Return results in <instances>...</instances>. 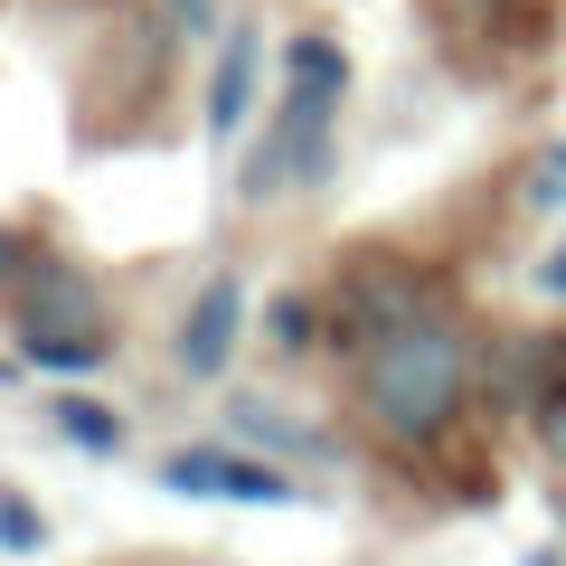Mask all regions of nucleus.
Segmentation results:
<instances>
[{"label":"nucleus","instance_id":"obj_1","mask_svg":"<svg viewBox=\"0 0 566 566\" xmlns=\"http://www.w3.org/2000/svg\"><path fill=\"white\" fill-rule=\"evenodd\" d=\"M463 387H472V368H463V340H453L444 322H397L359 368L368 416H378L397 444H434V434L463 416Z\"/></svg>","mask_w":566,"mask_h":566},{"label":"nucleus","instance_id":"obj_2","mask_svg":"<svg viewBox=\"0 0 566 566\" xmlns=\"http://www.w3.org/2000/svg\"><path fill=\"white\" fill-rule=\"evenodd\" d=\"M340 95H349V48L340 39L283 48V95H274V123H264V151L245 161V189L312 180L331 161V142H340Z\"/></svg>","mask_w":566,"mask_h":566},{"label":"nucleus","instance_id":"obj_3","mask_svg":"<svg viewBox=\"0 0 566 566\" xmlns=\"http://www.w3.org/2000/svg\"><path fill=\"white\" fill-rule=\"evenodd\" d=\"M20 349L39 368H95V349H104V312H95V293L85 283H39L29 293V312H20Z\"/></svg>","mask_w":566,"mask_h":566},{"label":"nucleus","instance_id":"obj_4","mask_svg":"<svg viewBox=\"0 0 566 566\" xmlns=\"http://www.w3.org/2000/svg\"><path fill=\"white\" fill-rule=\"evenodd\" d=\"M237 331H245V283L237 274H208L199 293H189V312H180V368L189 378H218L227 368V349H237Z\"/></svg>","mask_w":566,"mask_h":566},{"label":"nucleus","instance_id":"obj_5","mask_svg":"<svg viewBox=\"0 0 566 566\" xmlns=\"http://www.w3.org/2000/svg\"><path fill=\"white\" fill-rule=\"evenodd\" d=\"M161 482L170 491H218V501H293V482L274 463H227V453H170Z\"/></svg>","mask_w":566,"mask_h":566},{"label":"nucleus","instance_id":"obj_6","mask_svg":"<svg viewBox=\"0 0 566 566\" xmlns=\"http://www.w3.org/2000/svg\"><path fill=\"white\" fill-rule=\"evenodd\" d=\"M245 95H255V39H227V57H218V85H208V133H218V142H237V123H245Z\"/></svg>","mask_w":566,"mask_h":566},{"label":"nucleus","instance_id":"obj_7","mask_svg":"<svg viewBox=\"0 0 566 566\" xmlns=\"http://www.w3.org/2000/svg\"><path fill=\"white\" fill-rule=\"evenodd\" d=\"M48 416H57V434H76L85 453H114V444H123V416H114V406H85V397H57V406H48Z\"/></svg>","mask_w":566,"mask_h":566},{"label":"nucleus","instance_id":"obj_8","mask_svg":"<svg viewBox=\"0 0 566 566\" xmlns=\"http://www.w3.org/2000/svg\"><path fill=\"white\" fill-rule=\"evenodd\" d=\"M0 538H10V547H39L48 520H29V501H0Z\"/></svg>","mask_w":566,"mask_h":566},{"label":"nucleus","instance_id":"obj_9","mask_svg":"<svg viewBox=\"0 0 566 566\" xmlns=\"http://www.w3.org/2000/svg\"><path fill=\"white\" fill-rule=\"evenodd\" d=\"M538 283H547V293L566 303V255H547V264H538Z\"/></svg>","mask_w":566,"mask_h":566},{"label":"nucleus","instance_id":"obj_10","mask_svg":"<svg viewBox=\"0 0 566 566\" xmlns=\"http://www.w3.org/2000/svg\"><path fill=\"white\" fill-rule=\"evenodd\" d=\"M547 453L566 463V397H557V416H547Z\"/></svg>","mask_w":566,"mask_h":566},{"label":"nucleus","instance_id":"obj_11","mask_svg":"<svg viewBox=\"0 0 566 566\" xmlns=\"http://www.w3.org/2000/svg\"><path fill=\"white\" fill-rule=\"evenodd\" d=\"M10 264H20V237H0V283H10Z\"/></svg>","mask_w":566,"mask_h":566},{"label":"nucleus","instance_id":"obj_12","mask_svg":"<svg viewBox=\"0 0 566 566\" xmlns=\"http://www.w3.org/2000/svg\"><path fill=\"white\" fill-rule=\"evenodd\" d=\"M170 10H189V20H199V0H170Z\"/></svg>","mask_w":566,"mask_h":566},{"label":"nucleus","instance_id":"obj_13","mask_svg":"<svg viewBox=\"0 0 566 566\" xmlns=\"http://www.w3.org/2000/svg\"><path fill=\"white\" fill-rule=\"evenodd\" d=\"M528 566H557V557H528Z\"/></svg>","mask_w":566,"mask_h":566},{"label":"nucleus","instance_id":"obj_14","mask_svg":"<svg viewBox=\"0 0 566 566\" xmlns=\"http://www.w3.org/2000/svg\"><path fill=\"white\" fill-rule=\"evenodd\" d=\"M472 10H491V0H472Z\"/></svg>","mask_w":566,"mask_h":566}]
</instances>
